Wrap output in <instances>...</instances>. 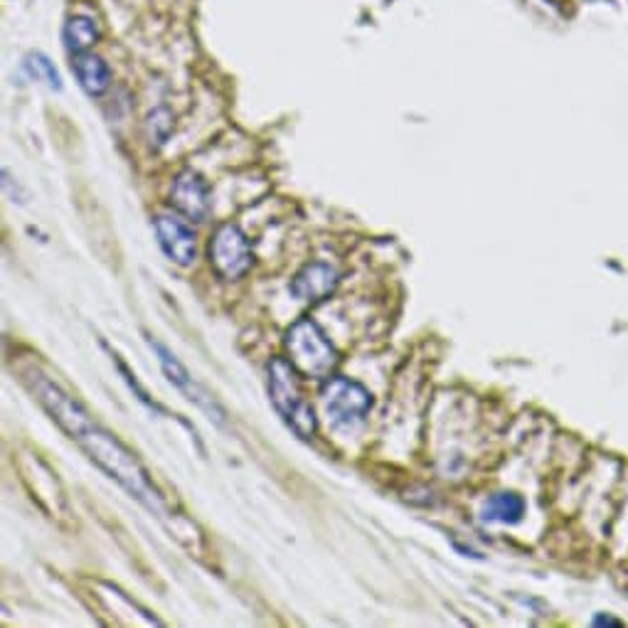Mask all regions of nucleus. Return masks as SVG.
Returning <instances> with one entry per match:
<instances>
[{
	"instance_id": "nucleus-7",
	"label": "nucleus",
	"mask_w": 628,
	"mask_h": 628,
	"mask_svg": "<svg viewBox=\"0 0 628 628\" xmlns=\"http://www.w3.org/2000/svg\"><path fill=\"white\" fill-rule=\"evenodd\" d=\"M155 237L163 254L178 266H190L197 260V237L190 224L175 215H159L153 220Z\"/></svg>"
},
{
	"instance_id": "nucleus-11",
	"label": "nucleus",
	"mask_w": 628,
	"mask_h": 628,
	"mask_svg": "<svg viewBox=\"0 0 628 628\" xmlns=\"http://www.w3.org/2000/svg\"><path fill=\"white\" fill-rule=\"evenodd\" d=\"M525 515V500L518 493H496L486 500L480 518L486 523H503V525H515L520 523Z\"/></svg>"
},
{
	"instance_id": "nucleus-8",
	"label": "nucleus",
	"mask_w": 628,
	"mask_h": 628,
	"mask_svg": "<svg viewBox=\"0 0 628 628\" xmlns=\"http://www.w3.org/2000/svg\"><path fill=\"white\" fill-rule=\"evenodd\" d=\"M171 205L183 217L193 222H207L210 217V190L203 178L193 171H183L175 175L171 188Z\"/></svg>"
},
{
	"instance_id": "nucleus-9",
	"label": "nucleus",
	"mask_w": 628,
	"mask_h": 628,
	"mask_svg": "<svg viewBox=\"0 0 628 628\" xmlns=\"http://www.w3.org/2000/svg\"><path fill=\"white\" fill-rule=\"evenodd\" d=\"M341 284L338 269L325 262H311L301 272L291 278V296L298 301H325Z\"/></svg>"
},
{
	"instance_id": "nucleus-3",
	"label": "nucleus",
	"mask_w": 628,
	"mask_h": 628,
	"mask_svg": "<svg viewBox=\"0 0 628 628\" xmlns=\"http://www.w3.org/2000/svg\"><path fill=\"white\" fill-rule=\"evenodd\" d=\"M286 353L301 375L313 379H331L341 365V353L328 341L316 321L301 318L286 331Z\"/></svg>"
},
{
	"instance_id": "nucleus-1",
	"label": "nucleus",
	"mask_w": 628,
	"mask_h": 628,
	"mask_svg": "<svg viewBox=\"0 0 628 628\" xmlns=\"http://www.w3.org/2000/svg\"><path fill=\"white\" fill-rule=\"evenodd\" d=\"M28 385L32 389V395L38 397L40 405L50 412V417L70 434L72 442L80 444L82 452L92 458L109 478H114L123 490H129L141 506L159 515V518H165L163 496L155 490L149 478V470L141 466V462L131 448L123 446L114 434L104 429V426H99L94 417H89V412L80 405V402L67 395V392L60 385H54L50 377H44L40 373H30Z\"/></svg>"
},
{
	"instance_id": "nucleus-5",
	"label": "nucleus",
	"mask_w": 628,
	"mask_h": 628,
	"mask_svg": "<svg viewBox=\"0 0 628 628\" xmlns=\"http://www.w3.org/2000/svg\"><path fill=\"white\" fill-rule=\"evenodd\" d=\"M207 256L210 264L215 266V272L224 282H237L254 264L250 240H246V234L232 222L220 224L215 234H212L207 244Z\"/></svg>"
},
{
	"instance_id": "nucleus-10",
	"label": "nucleus",
	"mask_w": 628,
	"mask_h": 628,
	"mask_svg": "<svg viewBox=\"0 0 628 628\" xmlns=\"http://www.w3.org/2000/svg\"><path fill=\"white\" fill-rule=\"evenodd\" d=\"M72 70L77 74V80H80V87L89 97H102L111 87L109 64L102 58H97V54H89V52L74 54Z\"/></svg>"
},
{
	"instance_id": "nucleus-2",
	"label": "nucleus",
	"mask_w": 628,
	"mask_h": 628,
	"mask_svg": "<svg viewBox=\"0 0 628 628\" xmlns=\"http://www.w3.org/2000/svg\"><path fill=\"white\" fill-rule=\"evenodd\" d=\"M269 399H272L278 417L294 432L298 439H313L318 432V417L306 399L301 373L286 357H274L269 363Z\"/></svg>"
},
{
	"instance_id": "nucleus-12",
	"label": "nucleus",
	"mask_w": 628,
	"mask_h": 628,
	"mask_svg": "<svg viewBox=\"0 0 628 628\" xmlns=\"http://www.w3.org/2000/svg\"><path fill=\"white\" fill-rule=\"evenodd\" d=\"M62 40L67 52L72 54H82L87 52L92 44L99 40V28L92 18L87 16H74L64 22L62 30Z\"/></svg>"
},
{
	"instance_id": "nucleus-6",
	"label": "nucleus",
	"mask_w": 628,
	"mask_h": 628,
	"mask_svg": "<svg viewBox=\"0 0 628 628\" xmlns=\"http://www.w3.org/2000/svg\"><path fill=\"white\" fill-rule=\"evenodd\" d=\"M151 347L155 351V355H159V361H161V367H163V373L168 377V383H171L173 387H178L183 392V395L190 399V402H195V405L200 409H205L210 412L212 417H215L217 422H224V409L217 405L215 399H212L210 392L205 387H200L193 377H190V373L185 369V365L178 361V357L168 351V347L159 341H153L149 338Z\"/></svg>"
},
{
	"instance_id": "nucleus-13",
	"label": "nucleus",
	"mask_w": 628,
	"mask_h": 628,
	"mask_svg": "<svg viewBox=\"0 0 628 628\" xmlns=\"http://www.w3.org/2000/svg\"><path fill=\"white\" fill-rule=\"evenodd\" d=\"M26 67H28V72L36 77V80H42V82H48L50 89H62V77L60 72L54 70V64L44 58L42 52H32L28 54V60H26Z\"/></svg>"
},
{
	"instance_id": "nucleus-4",
	"label": "nucleus",
	"mask_w": 628,
	"mask_h": 628,
	"mask_svg": "<svg viewBox=\"0 0 628 628\" xmlns=\"http://www.w3.org/2000/svg\"><path fill=\"white\" fill-rule=\"evenodd\" d=\"M321 399L335 429H355L365 424L369 409H373L369 389L351 377H331L321 387Z\"/></svg>"
},
{
	"instance_id": "nucleus-15",
	"label": "nucleus",
	"mask_w": 628,
	"mask_h": 628,
	"mask_svg": "<svg viewBox=\"0 0 628 628\" xmlns=\"http://www.w3.org/2000/svg\"><path fill=\"white\" fill-rule=\"evenodd\" d=\"M597 626H621L616 619H609V616H597V621H594Z\"/></svg>"
},
{
	"instance_id": "nucleus-14",
	"label": "nucleus",
	"mask_w": 628,
	"mask_h": 628,
	"mask_svg": "<svg viewBox=\"0 0 628 628\" xmlns=\"http://www.w3.org/2000/svg\"><path fill=\"white\" fill-rule=\"evenodd\" d=\"M111 357H114V363H117V367L121 369V375H123V379H126V385H129V387H131L133 392H136V395H139V399L143 402V405H145V407H149V409H153V412H159V414H165V417H171V414H168V412H165V409H163V407L159 405V402H153V399H151L149 395H145V392L141 389V385L136 383V377H133V375L129 373V367H126V365H123V361H121V357H119L117 353H111Z\"/></svg>"
}]
</instances>
